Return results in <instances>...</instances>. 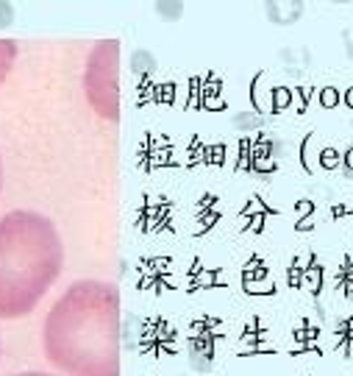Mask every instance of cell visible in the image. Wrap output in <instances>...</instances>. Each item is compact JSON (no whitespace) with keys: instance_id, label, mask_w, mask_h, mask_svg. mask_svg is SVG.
<instances>
[{"instance_id":"277c9868","label":"cell","mask_w":353,"mask_h":376,"mask_svg":"<svg viewBox=\"0 0 353 376\" xmlns=\"http://www.w3.org/2000/svg\"><path fill=\"white\" fill-rule=\"evenodd\" d=\"M14 59H17V45L12 39H0V84H3L6 75L12 73Z\"/></svg>"},{"instance_id":"7a4b0ae2","label":"cell","mask_w":353,"mask_h":376,"mask_svg":"<svg viewBox=\"0 0 353 376\" xmlns=\"http://www.w3.org/2000/svg\"><path fill=\"white\" fill-rule=\"evenodd\" d=\"M112 310L114 292L109 287L90 281L73 287L48 318V357L78 376H114Z\"/></svg>"},{"instance_id":"6da1fadb","label":"cell","mask_w":353,"mask_h":376,"mask_svg":"<svg viewBox=\"0 0 353 376\" xmlns=\"http://www.w3.org/2000/svg\"><path fill=\"white\" fill-rule=\"evenodd\" d=\"M62 268L56 226L31 209L0 218V315L17 318L36 307Z\"/></svg>"},{"instance_id":"9c48e42d","label":"cell","mask_w":353,"mask_h":376,"mask_svg":"<svg viewBox=\"0 0 353 376\" xmlns=\"http://www.w3.org/2000/svg\"><path fill=\"white\" fill-rule=\"evenodd\" d=\"M345 101H348V106L353 109V90H348V98H345Z\"/></svg>"},{"instance_id":"30bf717a","label":"cell","mask_w":353,"mask_h":376,"mask_svg":"<svg viewBox=\"0 0 353 376\" xmlns=\"http://www.w3.org/2000/svg\"><path fill=\"white\" fill-rule=\"evenodd\" d=\"M0 187H3V162H0Z\"/></svg>"},{"instance_id":"3957f363","label":"cell","mask_w":353,"mask_h":376,"mask_svg":"<svg viewBox=\"0 0 353 376\" xmlns=\"http://www.w3.org/2000/svg\"><path fill=\"white\" fill-rule=\"evenodd\" d=\"M117 42H101L86 64V95L92 109H98L106 120L117 117V67H114Z\"/></svg>"},{"instance_id":"8992f818","label":"cell","mask_w":353,"mask_h":376,"mask_svg":"<svg viewBox=\"0 0 353 376\" xmlns=\"http://www.w3.org/2000/svg\"><path fill=\"white\" fill-rule=\"evenodd\" d=\"M320 279H323V276H320L317 268H315V271H309V284H312L315 290H320Z\"/></svg>"},{"instance_id":"5b68a950","label":"cell","mask_w":353,"mask_h":376,"mask_svg":"<svg viewBox=\"0 0 353 376\" xmlns=\"http://www.w3.org/2000/svg\"><path fill=\"white\" fill-rule=\"evenodd\" d=\"M337 101H339V92H337V90H326V92H323V103H326V106H334Z\"/></svg>"},{"instance_id":"ba28073f","label":"cell","mask_w":353,"mask_h":376,"mask_svg":"<svg viewBox=\"0 0 353 376\" xmlns=\"http://www.w3.org/2000/svg\"><path fill=\"white\" fill-rule=\"evenodd\" d=\"M348 53L353 56V31H348Z\"/></svg>"},{"instance_id":"52a82bcc","label":"cell","mask_w":353,"mask_h":376,"mask_svg":"<svg viewBox=\"0 0 353 376\" xmlns=\"http://www.w3.org/2000/svg\"><path fill=\"white\" fill-rule=\"evenodd\" d=\"M326 167H339V156H337V151H328V153H326Z\"/></svg>"}]
</instances>
